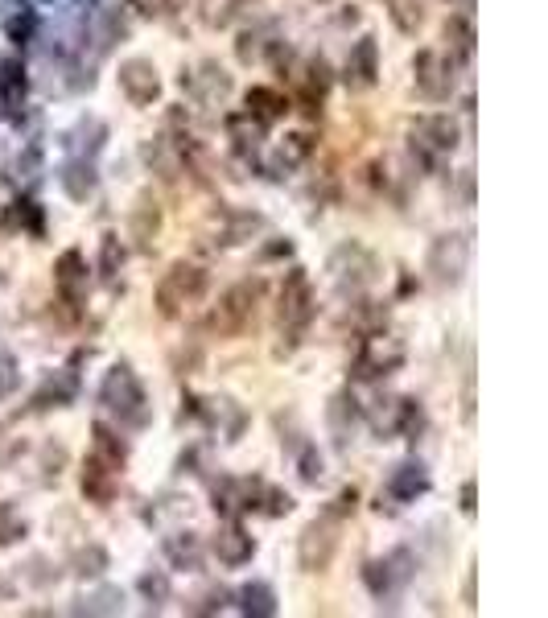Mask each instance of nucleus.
<instances>
[{"mask_svg": "<svg viewBox=\"0 0 548 618\" xmlns=\"http://www.w3.org/2000/svg\"><path fill=\"white\" fill-rule=\"evenodd\" d=\"M99 400H104L108 412H116L120 425H128V429L149 425L145 388H141V380H136V371H132L128 363H116V367L104 375V384H99Z\"/></svg>", "mask_w": 548, "mask_h": 618, "instance_id": "nucleus-1", "label": "nucleus"}, {"mask_svg": "<svg viewBox=\"0 0 548 618\" xmlns=\"http://www.w3.org/2000/svg\"><path fill=\"white\" fill-rule=\"evenodd\" d=\"M408 136H413V153L425 165H437V161H445V157L458 149V124H454V116H445V112H433V116L413 120Z\"/></svg>", "mask_w": 548, "mask_h": 618, "instance_id": "nucleus-2", "label": "nucleus"}, {"mask_svg": "<svg viewBox=\"0 0 548 618\" xmlns=\"http://www.w3.org/2000/svg\"><path fill=\"white\" fill-rule=\"evenodd\" d=\"M202 293H207V272L198 264H174L165 272V281L157 285V309L165 318H178L182 305L198 301Z\"/></svg>", "mask_w": 548, "mask_h": 618, "instance_id": "nucleus-3", "label": "nucleus"}, {"mask_svg": "<svg viewBox=\"0 0 548 618\" xmlns=\"http://www.w3.org/2000/svg\"><path fill=\"white\" fill-rule=\"evenodd\" d=\"M256 301H260V281H244V285H231L215 309V330L219 334H239L248 330L256 318Z\"/></svg>", "mask_w": 548, "mask_h": 618, "instance_id": "nucleus-4", "label": "nucleus"}, {"mask_svg": "<svg viewBox=\"0 0 548 618\" xmlns=\"http://www.w3.org/2000/svg\"><path fill=\"white\" fill-rule=\"evenodd\" d=\"M334 553H338V532H334L330 515H322V520H314L310 528L301 532V540H297V561H301L305 573H322V569H330Z\"/></svg>", "mask_w": 548, "mask_h": 618, "instance_id": "nucleus-5", "label": "nucleus"}, {"mask_svg": "<svg viewBox=\"0 0 548 618\" xmlns=\"http://www.w3.org/2000/svg\"><path fill=\"white\" fill-rule=\"evenodd\" d=\"M470 260V239L466 235H441L429 248V272L437 285H458Z\"/></svg>", "mask_w": 548, "mask_h": 618, "instance_id": "nucleus-6", "label": "nucleus"}, {"mask_svg": "<svg viewBox=\"0 0 548 618\" xmlns=\"http://www.w3.org/2000/svg\"><path fill=\"white\" fill-rule=\"evenodd\" d=\"M314 318V285L305 277V268H289V277L281 285V326L301 330Z\"/></svg>", "mask_w": 548, "mask_h": 618, "instance_id": "nucleus-7", "label": "nucleus"}, {"mask_svg": "<svg viewBox=\"0 0 548 618\" xmlns=\"http://www.w3.org/2000/svg\"><path fill=\"white\" fill-rule=\"evenodd\" d=\"M375 256L367 252V248H359V244H347V248H338L334 252V260H330V272H334V281L342 285V289H351V293H363L371 281H375Z\"/></svg>", "mask_w": 548, "mask_h": 618, "instance_id": "nucleus-8", "label": "nucleus"}, {"mask_svg": "<svg viewBox=\"0 0 548 618\" xmlns=\"http://www.w3.org/2000/svg\"><path fill=\"white\" fill-rule=\"evenodd\" d=\"M404 363V347L396 338H384V334H371L363 342V351L355 359V375L359 380H380V375H392L396 367Z\"/></svg>", "mask_w": 548, "mask_h": 618, "instance_id": "nucleus-9", "label": "nucleus"}, {"mask_svg": "<svg viewBox=\"0 0 548 618\" xmlns=\"http://www.w3.org/2000/svg\"><path fill=\"white\" fill-rule=\"evenodd\" d=\"M116 79H120V91L136 103V108H149L153 99H161V75L149 58H124Z\"/></svg>", "mask_w": 548, "mask_h": 618, "instance_id": "nucleus-10", "label": "nucleus"}, {"mask_svg": "<svg viewBox=\"0 0 548 618\" xmlns=\"http://www.w3.org/2000/svg\"><path fill=\"white\" fill-rule=\"evenodd\" d=\"M413 75H417V91L425 99H445L454 91V58H445L437 50H421L413 62Z\"/></svg>", "mask_w": 548, "mask_h": 618, "instance_id": "nucleus-11", "label": "nucleus"}, {"mask_svg": "<svg viewBox=\"0 0 548 618\" xmlns=\"http://www.w3.org/2000/svg\"><path fill=\"white\" fill-rule=\"evenodd\" d=\"M211 553L219 557V565L239 569V565H248V561H252L256 540H252L244 528H239V524H223V528L215 532V540H211Z\"/></svg>", "mask_w": 548, "mask_h": 618, "instance_id": "nucleus-12", "label": "nucleus"}, {"mask_svg": "<svg viewBox=\"0 0 548 618\" xmlns=\"http://www.w3.org/2000/svg\"><path fill=\"white\" fill-rule=\"evenodd\" d=\"M375 75H380V46H375V38H359L347 54V87L367 91L375 83Z\"/></svg>", "mask_w": 548, "mask_h": 618, "instance_id": "nucleus-13", "label": "nucleus"}, {"mask_svg": "<svg viewBox=\"0 0 548 618\" xmlns=\"http://www.w3.org/2000/svg\"><path fill=\"white\" fill-rule=\"evenodd\" d=\"M425 491H429V470L421 462H400L388 474V499L396 503H417Z\"/></svg>", "mask_w": 548, "mask_h": 618, "instance_id": "nucleus-14", "label": "nucleus"}, {"mask_svg": "<svg viewBox=\"0 0 548 618\" xmlns=\"http://www.w3.org/2000/svg\"><path fill=\"white\" fill-rule=\"evenodd\" d=\"M190 91L198 103H207V108H223V103L231 99V75L223 71V66L207 62L198 75H190Z\"/></svg>", "mask_w": 548, "mask_h": 618, "instance_id": "nucleus-15", "label": "nucleus"}, {"mask_svg": "<svg viewBox=\"0 0 548 618\" xmlns=\"http://www.w3.org/2000/svg\"><path fill=\"white\" fill-rule=\"evenodd\" d=\"M54 285H58V293L66 301L79 305L83 293H87V260L79 252H62L58 264H54Z\"/></svg>", "mask_w": 548, "mask_h": 618, "instance_id": "nucleus-16", "label": "nucleus"}, {"mask_svg": "<svg viewBox=\"0 0 548 618\" xmlns=\"http://www.w3.org/2000/svg\"><path fill=\"white\" fill-rule=\"evenodd\" d=\"M62 190L71 194L75 202H87L95 194V169H91V157H75V161H66L62 165V174H58Z\"/></svg>", "mask_w": 548, "mask_h": 618, "instance_id": "nucleus-17", "label": "nucleus"}, {"mask_svg": "<svg viewBox=\"0 0 548 618\" xmlns=\"http://www.w3.org/2000/svg\"><path fill=\"white\" fill-rule=\"evenodd\" d=\"M124 458H128V445L120 441V433H112L108 425H95V441H91V462H99V466H108V470H116V474H120Z\"/></svg>", "mask_w": 548, "mask_h": 618, "instance_id": "nucleus-18", "label": "nucleus"}, {"mask_svg": "<svg viewBox=\"0 0 548 618\" xmlns=\"http://www.w3.org/2000/svg\"><path fill=\"white\" fill-rule=\"evenodd\" d=\"M289 112V99L277 91V87H252L248 91V116H256L264 128L272 124V120H281Z\"/></svg>", "mask_w": 548, "mask_h": 618, "instance_id": "nucleus-19", "label": "nucleus"}, {"mask_svg": "<svg viewBox=\"0 0 548 618\" xmlns=\"http://www.w3.org/2000/svg\"><path fill=\"white\" fill-rule=\"evenodd\" d=\"M165 557L174 569H198L202 565V540L198 532H174L165 536Z\"/></svg>", "mask_w": 548, "mask_h": 618, "instance_id": "nucleus-20", "label": "nucleus"}, {"mask_svg": "<svg viewBox=\"0 0 548 618\" xmlns=\"http://www.w3.org/2000/svg\"><path fill=\"white\" fill-rule=\"evenodd\" d=\"M104 136H108V124L87 116V120L75 124V132H66V145H71L79 157H95L99 149H104Z\"/></svg>", "mask_w": 548, "mask_h": 618, "instance_id": "nucleus-21", "label": "nucleus"}, {"mask_svg": "<svg viewBox=\"0 0 548 618\" xmlns=\"http://www.w3.org/2000/svg\"><path fill=\"white\" fill-rule=\"evenodd\" d=\"M83 495L91 503H112V495H116V470H108V466H99V462L87 458V466H83Z\"/></svg>", "mask_w": 548, "mask_h": 618, "instance_id": "nucleus-22", "label": "nucleus"}, {"mask_svg": "<svg viewBox=\"0 0 548 618\" xmlns=\"http://www.w3.org/2000/svg\"><path fill=\"white\" fill-rule=\"evenodd\" d=\"M239 610L256 614V618H268V614H277V594H272L268 581H248V586L239 590Z\"/></svg>", "mask_w": 548, "mask_h": 618, "instance_id": "nucleus-23", "label": "nucleus"}, {"mask_svg": "<svg viewBox=\"0 0 548 618\" xmlns=\"http://www.w3.org/2000/svg\"><path fill=\"white\" fill-rule=\"evenodd\" d=\"M227 132H231V141H235L239 153H256L260 149V136H264V124L256 116H248V112H235L227 120Z\"/></svg>", "mask_w": 548, "mask_h": 618, "instance_id": "nucleus-24", "label": "nucleus"}, {"mask_svg": "<svg viewBox=\"0 0 548 618\" xmlns=\"http://www.w3.org/2000/svg\"><path fill=\"white\" fill-rule=\"evenodd\" d=\"M132 239H136V244H141V248H149V239L157 235V227H161V211H157V202H149V198H141V202H136L132 206Z\"/></svg>", "mask_w": 548, "mask_h": 618, "instance_id": "nucleus-25", "label": "nucleus"}, {"mask_svg": "<svg viewBox=\"0 0 548 618\" xmlns=\"http://www.w3.org/2000/svg\"><path fill=\"white\" fill-rule=\"evenodd\" d=\"M445 42H450V58H470L474 54V25H470V17L466 13H458V17H450L445 21Z\"/></svg>", "mask_w": 548, "mask_h": 618, "instance_id": "nucleus-26", "label": "nucleus"}, {"mask_svg": "<svg viewBox=\"0 0 548 618\" xmlns=\"http://www.w3.org/2000/svg\"><path fill=\"white\" fill-rule=\"evenodd\" d=\"M260 231H264V219H260V215L239 211V215H231L227 227H223V244H248V239L260 235Z\"/></svg>", "mask_w": 548, "mask_h": 618, "instance_id": "nucleus-27", "label": "nucleus"}, {"mask_svg": "<svg viewBox=\"0 0 548 618\" xmlns=\"http://www.w3.org/2000/svg\"><path fill=\"white\" fill-rule=\"evenodd\" d=\"M108 569V553H104V544H83L75 561H71V573L75 577H104Z\"/></svg>", "mask_w": 548, "mask_h": 618, "instance_id": "nucleus-28", "label": "nucleus"}, {"mask_svg": "<svg viewBox=\"0 0 548 618\" xmlns=\"http://www.w3.org/2000/svg\"><path fill=\"white\" fill-rule=\"evenodd\" d=\"M75 392H79L75 375H71V371H58L54 380H46V388L38 392V404H42V408H50V400H54V408H58V404H71Z\"/></svg>", "mask_w": 548, "mask_h": 618, "instance_id": "nucleus-29", "label": "nucleus"}, {"mask_svg": "<svg viewBox=\"0 0 548 618\" xmlns=\"http://www.w3.org/2000/svg\"><path fill=\"white\" fill-rule=\"evenodd\" d=\"M355 421H359V408H355V400L342 392V396H334L330 400V429L338 433V441H347V433L355 429Z\"/></svg>", "mask_w": 548, "mask_h": 618, "instance_id": "nucleus-30", "label": "nucleus"}, {"mask_svg": "<svg viewBox=\"0 0 548 618\" xmlns=\"http://www.w3.org/2000/svg\"><path fill=\"white\" fill-rule=\"evenodd\" d=\"M310 153H314V136H310V132H293V136H285V141H281L277 165H281V169H293V165H301Z\"/></svg>", "mask_w": 548, "mask_h": 618, "instance_id": "nucleus-31", "label": "nucleus"}, {"mask_svg": "<svg viewBox=\"0 0 548 618\" xmlns=\"http://www.w3.org/2000/svg\"><path fill=\"white\" fill-rule=\"evenodd\" d=\"M75 610H87V614H120V610H124V594L112 590V586H104V590L87 594L83 606H75Z\"/></svg>", "mask_w": 548, "mask_h": 618, "instance_id": "nucleus-32", "label": "nucleus"}, {"mask_svg": "<svg viewBox=\"0 0 548 618\" xmlns=\"http://www.w3.org/2000/svg\"><path fill=\"white\" fill-rule=\"evenodd\" d=\"M392 21L404 33H417L421 21H425V0H396V5H392Z\"/></svg>", "mask_w": 548, "mask_h": 618, "instance_id": "nucleus-33", "label": "nucleus"}, {"mask_svg": "<svg viewBox=\"0 0 548 618\" xmlns=\"http://www.w3.org/2000/svg\"><path fill=\"white\" fill-rule=\"evenodd\" d=\"M264 46H272V38H268V33L264 29H244V33H239V58H244V62H260V54H264Z\"/></svg>", "mask_w": 548, "mask_h": 618, "instance_id": "nucleus-34", "label": "nucleus"}, {"mask_svg": "<svg viewBox=\"0 0 548 618\" xmlns=\"http://www.w3.org/2000/svg\"><path fill=\"white\" fill-rule=\"evenodd\" d=\"M124 264V248H120V235H104V244H99V272L112 277V272Z\"/></svg>", "mask_w": 548, "mask_h": 618, "instance_id": "nucleus-35", "label": "nucleus"}, {"mask_svg": "<svg viewBox=\"0 0 548 618\" xmlns=\"http://www.w3.org/2000/svg\"><path fill=\"white\" fill-rule=\"evenodd\" d=\"M9 223L13 227H29L33 235H38L42 231V211H38V206H33V202H13V211H9Z\"/></svg>", "mask_w": 548, "mask_h": 618, "instance_id": "nucleus-36", "label": "nucleus"}, {"mask_svg": "<svg viewBox=\"0 0 548 618\" xmlns=\"http://www.w3.org/2000/svg\"><path fill=\"white\" fill-rule=\"evenodd\" d=\"M25 536V520L9 507V503H0V544H13Z\"/></svg>", "mask_w": 548, "mask_h": 618, "instance_id": "nucleus-37", "label": "nucleus"}, {"mask_svg": "<svg viewBox=\"0 0 548 618\" xmlns=\"http://www.w3.org/2000/svg\"><path fill=\"white\" fill-rule=\"evenodd\" d=\"M141 594H145L153 606H161V602L169 598V573H161V569H157V573H145V577H141Z\"/></svg>", "mask_w": 548, "mask_h": 618, "instance_id": "nucleus-38", "label": "nucleus"}, {"mask_svg": "<svg viewBox=\"0 0 548 618\" xmlns=\"http://www.w3.org/2000/svg\"><path fill=\"white\" fill-rule=\"evenodd\" d=\"M5 29H9V38H13V42H29L33 33H38V17H33V13L25 9V13L9 17V25H5Z\"/></svg>", "mask_w": 548, "mask_h": 618, "instance_id": "nucleus-39", "label": "nucleus"}, {"mask_svg": "<svg viewBox=\"0 0 548 618\" xmlns=\"http://www.w3.org/2000/svg\"><path fill=\"white\" fill-rule=\"evenodd\" d=\"M38 169H42V153L38 149H25L17 161H13V178H38Z\"/></svg>", "mask_w": 548, "mask_h": 618, "instance_id": "nucleus-40", "label": "nucleus"}, {"mask_svg": "<svg viewBox=\"0 0 548 618\" xmlns=\"http://www.w3.org/2000/svg\"><path fill=\"white\" fill-rule=\"evenodd\" d=\"M301 478L305 483H318L322 478V454L314 450V445H301Z\"/></svg>", "mask_w": 548, "mask_h": 618, "instance_id": "nucleus-41", "label": "nucleus"}, {"mask_svg": "<svg viewBox=\"0 0 548 618\" xmlns=\"http://www.w3.org/2000/svg\"><path fill=\"white\" fill-rule=\"evenodd\" d=\"M355 499H359L355 491H342V495L334 499V507L326 511V515H330V520H342V515H347V511H355Z\"/></svg>", "mask_w": 548, "mask_h": 618, "instance_id": "nucleus-42", "label": "nucleus"}, {"mask_svg": "<svg viewBox=\"0 0 548 618\" xmlns=\"http://www.w3.org/2000/svg\"><path fill=\"white\" fill-rule=\"evenodd\" d=\"M9 367H13L9 359H0V392H9V388H13V371H9Z\"/></svg>", "mask_w": 548, "mask_h": 618, "instance_id": "nucleus-43", "label": "nucleus"}, {"mask_svg": "<svg viewBox=\"0 0 548 618\" xmlns=\"http://www.w3.org/2000/svg\"><path fill=\"white\" fill-rule=\"evenodd\" d=\"M462 511H466V515L474 511V483H466V487H462Z\"/></svg>", "mask_w": 548, "mask_h": 618, "instance_id": "nucleus-44", "label": "nucleus"}]
</instances>
